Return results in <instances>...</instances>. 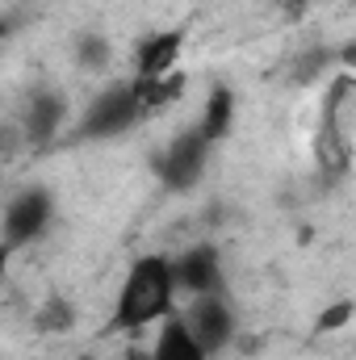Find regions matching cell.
Masks as SVG:
<instances>
[{
  "label": "cell",
  "mask_w": 356,
  "mask_h": 360,
  "mask_svg": "<svg viewBox=\"0 0 356 360\" xmlns=\"http://www.w3.org/2000/svg\"><path fill=\"white\" fill-rule=\"evenodd\" d=\"M177 281H172V264L164 252H147L139 256L122 285H117V297H113V310H109V331H122V335H139L147 327H160L164 319L177 314Z\"/></svg>",
  "instance_id": "obj_1"
},
{
  "label": "cell",
  "mask_w": 356,
  "mask_h": 360,
  "mask_svg": "<svg viewBox=\"0 0 356 360\" xmlns=\"http://www.w3.org/2000/svg\"><path fill=\"white\" fill-rule=\"evenodd\" d=\"M352 139H356V80L348 68L323 80L319 117L310 134V160L323 180H344L352 172Z\"/></svg>",
  "instance_id": "obj_2"
},
{
  "label": "cell",
  "mask_w": 356,
  "mask_h": 360,
  "mask_svg": "<svg viewBox=\"0 0 356 360\" xmlns=\"http://www.w3.org/2000/svg\"><path fill=\"white\" fill-rule=\"evenodd\" d=\"M51 222H55V193L46 184H21L0 205V243L8 252H21L38 243L51 231Z\"/></svg>",
  "instance_id": "obj_3"
},
{
  "label": "cell",
  "mask_w": 356,
  "mask_h": 360,
  "mask_svg": "<svg viewBox=\"0 0 356 360\" xmlns=\"http://www.w3.org/2000/svg\"><path fill=\"white\" fill-rule=\"evenodd\" d=\"M139 122H147L143 117V109H139V101H134V89H130V80L122 84H109V89H101L92 96L89 105L76 113V139H89V143H109V139H122V134H130Z\"/></svg>",
  "instance_id": "obj_4"
},
{
  "label": "cell",
  "mask_w": 356,
  "mask_h": 360,
  "mask_svg": "<svg viewBox=\"0 0 356 360\" xmlns=\"http://www.w3.org/2000/svg\"><path fill=\"white\" fill-rule=\"evenodd\" d=\"M177 319L184 323V331L197 340V348L210 360L222 356V352L239 340V310H235V302L227 297V289L189 297V306L180 310Z\"/></svg>",
  "instance_id": "obj_5"
},
{
  "label": "cell",
  "mask_w": 356,
  "mask_h": 360,
  "mask_svg": "<svg viewBox=\"0 0 356 360\" xmlns=\"http://www.w3.org/2000/svg\"><path fill=\"white\" fill-rule=\"evenodd\" d=\"M68 122H72V101H68V92L55 89V84H38V89H30L25 96H21L17 117H13L21 143H30V147H46V143H55V139L68 130Z\"/></svg>",
  "instance_id": "obj_6"
},
{
  "label": "cell",
  "mask_w": 356,
  "mask_h": 360,
  "mask_svg": "<svg viewBox=\"0 0 356 360\" xmlns=\"http://www.w3.org/2000/svg\"><path fill=\"white\" fill-rule=\"evenodd\" d=\"M210 155H214V147L201 139V130L184 126L180 134H172L164 143V151L155 155V176H160V184L168 193H189V188L201 184L205 168H210Z\"/></svg>",
  "instance_id": "obj_7"
},
{
  "label": "cell",
  "mask_w": 356,
  "mask_h": 360,
  "mask_svg": "<svg viewBox=\"0 0 356 360\" xmlns=\"http://www.w3.org/2000/svg\"><path fill=\"white\" fill-rule=\"evenodd\" d=\"M168 264H172V281H177L180 297H201V293L227 289V264H222V252L214 243H189L177 256H168Z\"/></svg>",
  "instance_id": "obj_8"
},
{
  "label": "cell",
  "mask_w": 356,
  "mask_h": 360,
  "mask_svg": "<svg viewBox=\"0 0 356 360\" xmlns=\"http://www.w3.org/2000/svg\"><path fill=\"white\" fill-rule=\"evenodd\" d=\"M184 30L172 25V30H151L134 42V80H151V76H172L180 72V59H184Z\"/></svg>",
  "instance_id": "obj_9"
},
{
  "label": "cell",
  "mask_w": 356,
  "mask_h": 360,
  "mask_svg": "<svg viewBox=\"0 0 356 360\" xmlns=\"http://www.w3.org/2000/svg\"><path fill=\"white\" fill-rule=\"evenodd\" d=\"M235 117H239V96H235V89H231V84H214V89L205 92L201 117H197L193 126L201 130V139H205L210 147H218V143H227V139H231Z\"/></svg>",
  "instance_id": "obj_10"
},
{
  "label": "cell",
  "mask_w": 356,
  "mask_h": 360,
  "mask_svg": "<svg viewBox=\"0 0 356 360\" xmlns=\"http://www.w3.org/2000/svg\"><path fill=\"white\" fill-rule=\"evenodd\" d=\"M130 89H134V101L143 109V117H155L164 109H172L184 89H189V76L184 72H172V76H151V80H134L130 76Z\"/></svg>",
  "instance_id": "obj_11"
},
{
  "label": "cell",
  "mask_w": 356,
  "mask_h": 360,
  "mask_svg": "<svg viewBox=\"0 0 356 360\" xmlns=\"http://www.w3.org/2000/svg\"><path fill=\"white\" fill-rule=\"evenodd\" d=\"M147 360H210V356L197 348V340L184 331V323L172 314V319L160 323L155 340L147 344Z\"/></svg>",
  "instance_id": "obj_12"
},
{
  "label": "cell",
  "mask_w": 356,
  "mask_h": 360,
  "mask_svg": "<svg viewBox=\"0 0 356 360\" xmlns=\"http://www.w3.org/2000/svg\"><path fill=\"white\" fill-rule=\"evenodd\" d=\"M76 323H80V310H76V302L63 297V293H51V297L38 306V314H34V327H38L42 335H68Z\"/></svg>",
  "instance_id": "obj_13"
},
{
  "label": "cell",
  "mask_w": 356,
  "mask_h": 360,
  "mask_svg": "<svg viewBox=\"0 0 356 360\" xmlns=\"http://www.w3.org/2000/svg\"><path fill=\"white\" fill-rule=\"evenodd\" d=\"M331 76V51L327 46H306L289 59V84H319Z\"/></svg>",
  "instance_id": "obj_14"
},
{
  "label": "cell",
  "mask_w": 356,
  "mask_h": 360,
  "mask_svg": "<svg viewBox=\"0 0 356 360\" xmlns=\"http://www.w3.org/2000/svg\"><path fill=\"white\" fill-rule=\"evenodd\" d=\"M72 55H76V68H80V72H89V76L109 72V63H113V46H109V38H105V34H80Z\"/></svg>",
  "instance_id": "obj_15"
},
{
  "label": "cell",
  "mask_w": 356,
  "mask_h": 360,
  "mask_svg": "<svg viewBox=\"0 0 356 360\" xmlns=\"http://www.w3.org/2000/svg\"><path fill=\"white\" fill-rule=\"evenodd\" d=\"M348 323H352V302L344 297V302H336V306H327V310H323L319 331H340V327H348Z\"/></svg>",
  "instance_id": "obj_16"
},
{
  "label": "cell",
  "mask_w": 356,
  "mask_h": 360,
  "mask_svg": "<svg viewBox=\"0 0 356 360\" xmlns=\"http://www.w3.org/2000/svg\"><path fill=\"white\" fill-rule=\"evenodd\" d=\"M272 8H281L285 17H302L310 8V0H272Z\"/></svg>",
  "instance_id": "obj_17"
},
{
  "label": "cell",
  "mask_w": 356,
  "mask_h": 360,
  "mask_svg": "<svg viewBox=\"0 0 356 360\" xmlns=\"http://www.w3.org/2000/svg\"><path fill=\"white\" fill-rule=\"evenodd\" d=\"M8 260H13V252H8V248H4V243H0V276H4V272H8Z\"/></svg>",
  "instance_id": "obj_18"
}]
</instances>
